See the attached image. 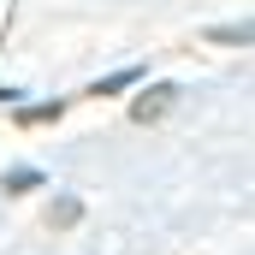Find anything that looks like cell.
<instances>
[{
    "label": "cell",
    "instance_id": "1",
    "mask_svg": "<svg viewBox=\"0 0 255 255\" xmlns=\"http://www.w3.org/2000/svg\"><path fill=\"white\" fill-rule=\"evenodd\" d=\"M172 107H178V83H148V89L130 101V119H136V125H154V119H166Z\"/></svg>",
    "mask_w": 255,
    "mask_h": 255
},
{
    "label": "cell",
    "instance_id": "2",
    "mask_svg": "<svg viewBox=\"0 0 255 255\" xmlns=\"http://www.w3.org/2000/svg\"><path fill=\"white\" fill-rule=\"evenodd\" d=\"M83 220V202L77 196H54V208H48V232H71Z\"/></svg>",
    "mask_w": 255,
    "mask_h": 255
},
{
    "label": "cell",
    "instance_id": "3",
    "mask_svg": "<svg viewBox=\"0 0 255 255\" xmlns=\"http://www.w3.org/2000/svg\"><path fill=\"white\" fill-rule=\"evenodd\" d=\"M214 42H226V48H244V42H255V24H220V30H214Z\"/></svg>",
    "mask_w": 255,
    "mask_h": 255
},
{
    "label": "cell",
    "instance_id": "4",
    "mask_svg": "<svg viewBox=\"0 0 255 255\" xmlns=\"http://www.w3.org/2000/svg\"><path fill=\"white\" fill-rule=\"evenodd\" d=\"M65 107L60 101H42V107H24V113H18V125H48V119H60Z\"/></svg>",
    "mask_w": 255,
    "mask_h": 255
},
{
    "label": "cell",
    "instance_id": "5",
    "mask_svg": "<svg viewBox=\"0 0 255 255\" xmlns=\"http://www.w3.org/2000/svg\"><path fill=\"white\" fill-rule=\"evenodd\" d=\"M6 190L18 196V190H36V172H12V178H6Z\"/></svg>",
    "mask_w": 255,
    "mask_h": 255
}]
</instances>
